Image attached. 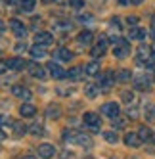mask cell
<instances>
[{"label": "cell", "mask_w": 155, "mask_h": 159, "mask_svg": "<svg viewBox=\"0 0 155 159\" xmlns=\"http://www.w3.org/2000/svg\"><path fill=\"white\" fill-rule=\"evenodd\" d=\"M63 142L77 144V146H82V148H92V138L90 136L82 134V132H75V130H65L63 132Z\"/></svg>", "instance_id": "cell-1"}, {"label": "cell", "mask_w": 155, "mask_h": 159, "mask_svg": "<svg viewBox=\"0 0 155 159\" xmlns=\"http://www.w3.org/2000/svg\"><path fill=\"white\" fill-rule=\"evenodd\" d=\"M113 56L119 58V60L128 58V56H130V44H128V40L121 39V37L113 39Z\"/></svg>", "instance_id": "cell-2"}, {"label": "cell", "mask_w": 155, "mask_h": 159, "mask_svg": "<svg viewBox=\"0 0 155 159\" xmlns=\"http://www.w3.org/2000/svg\"><path fill=\"white\" fill-rule=\"evenodd\" d=\"M82 123H84V127H86V129H90L92 132L100 130V127H102V119H100V115H98V113H92V111L84 113Z\"/></svg>", "instance_id": "cell-3"}, {"label": "cell", "mask_w": 155, "mask_h": 159, "mask_svg": "<svg viewBox=\"0 0 155 159\" xmlns=\"http://www.w3.org/2000/svg\"><path fill=\"white\" fill-rule=\"evenodd\" d=\"M115 79H117V75L113 71H105L102 77H100V88H102V92H109V90H111Z\"/></svg>", "instance_id": "cell-4"}, {"label": "cell", "mask_w": 155, "mask_h": 159, "mask_svg": "<svg viewBox=\"0 0 155 159\" xmlns=\"http://www.w3.org/2000/svg\"><path fill=\"white\" fill-rule=\"evenodd\" d=\"M46 69H48L52 79H65V77H67V71H65L60 63H56V61H48Z\"/></svg>", "instance_id": "cell-5"}, {"label": "cell", "mask_w": 155, "mask_h": 159, "mask_svg": "<svg viewBox=\"0 0 155 159\" xmlns=\"http://www.w3.org/2000/svg\"><path fill=\"white\" fill-rule=\"evenodd\" d=\"M107 37L105 35H102V37H100V40H98V44H96V46L90 50V56H92V58H102V56L105 54V50H107Z\"/></svg>", "instance_id": "cell-6"}, {"label": "cell", "mask_w": 155, "mask_h": 159, "mask_svg": "<svg viewBox=\"0 0 155 159\" xmlns=\"http://www.w3.org/2000/svg\"><path fill=\"white\" fill-rule=\"evenodd\" d=\"M134 88L136 90H149L151 88V81H149V77L146 75V73H140V75H136L134 77Z\"/></svg>", "instance_id": "cell-7"}, {"label": "cell", "mask_w": 155, "mask_h": 159, "mask_svg": "<svg viewBox=\"0 0 155 159\" xmlns=\"http://www.w3.org/2000/svg\"><path fill=\"white\" fill-rule=\"evenodd\" d=\"M35 44H40V46H50V44H54V37H52V33H44V31H40V33H37L35 35Z\"/></svg>", "instance_id": "cell-8"}, {"label": "cell", "mask_w": 155, "mask_h": 159, "mask_svg": "<svg viewBox=\"0 0 155 159\" xmlns=\"http://www.w3.org/2000/svg\"><path fill=\"white\" fill-rule=\"evenodd\" d=\"M27 69L31 71V75L33 77H37V79H46V71L48 69H44L42 65H38V63H35V61H31V63H27Z\"/></svg>", "instance_id": "cell-9"}, {"label": "cell", "mask_w": 155, "mask_h": 159, "mask_svg": "<svg viewBox=\"0 0 155 159\" xmlns=\"http://www.w3.org/2000/svg\"><path fill=\"white\" fill-rule=\"evenodd\" d=\"M10 27H12V33L16 37H19V39H23L27 35V27L21 23L19 19H12V21H10Z\"/></svg>", "instance_id": "cell-10"}, {"label": "cell", "mask_w": 155, "mask_h": 159, "mask_svg": "<svg viewBox=\"0 0 155 159\" xmlns=\"http://www.w3.org/2000/svg\"><path fill=\"white\" fill-rule=\"evenodd\" d=\"M54 153H56V148H54L52 144H40L38 146V157H42V159H52Z\"/></svg>", "instance_id": "cell-11"}, {"label": "cell", "mask_w": 155, "mask_h": 159, "mask_svg": "<svg viewBox=\"0 0 155 159\" xmlns=\"http://www.w3.org/2000/svg\"><path fill=\"white\" fill-rule=\"evenodd\" d=\"M102 113H104V115H107V117H111V119H115V117L119 115V106L115 104V102L104 104V106H102Z\"/></svg>", "instance_id": "cell-12"}, {"label": "cell", "mask_w": 155, "mask_h": 159, "mask_svg": "<svg viewBox=\"0 0 155 159\" xmlns=\"http://www.w3.org/2000/svg\"><path fill=\"white\" fill-rule=\"evenodd\" d=\"M6 63H8V69H12V71H23V67H27V61L23 58H12Z\"/></svg>", "instance_id": "cell-13"}, {"label": "cell", "mask_w": 155, "mask_h": 159, "mask_svg": "<svg viewBox=\"0 0 155 159\" xmlns=\"http://www.w3.org/2000/svg\"><path fill=\"white\" fill-rule=\"evenodd\" d=\"M92 40H94L92 31H82V33H79V37H77V42H79V46H90Z\"/></svg>", "instance_id": "cell-14"}, {"label": "cell", "mask_w": 155, "mask_h": 159, "mask_svg": "<svg viewBox=\"0 0 155 159\" xmlns=\"http://www.w3.org/2000/svg\"><path fill=\"white\" fill-rule=\"evenodd\" d=\"M12 92H14V96L21 98V100H25V102L31 98V90H29V88H25V86H21V84H16V86L12 88Z\"/></svg>", "instance_id": "cell-15"}, {"label": "cell", "mask_w": 155, "mask_h": 159, "mask_svg": "<svg viewBox=\"0 0 155 159\" xmlns=\"http://www.w3.org/2000/svg\"><path fill=\"white\" fill-rule=\"evenodd\" d=\"M128 37L132 40H144L146 39V31H144L142 27H136V25H132L130 31H128Z\"/></svg>", "instance_id": "cell-16"}, {"label": "cell", "mask_w": 155, "mask_h": 159, "mask_svg": "<svg viewBox=\"0 0 155 159\" xmlns=\"http://www.w3.org/2000/svg\"><path fill=\"white\" fill-rule=\"evenodd\" d=\"M125 144L130 146V148H138L142 144V138H140V134H134V132H128L125 136Z\"/></svg>", "instance_id": "cell-17"}, {"label": "cell", "mask_w": 155, "mask_h": 159, "mask_svg": "<svg viewBox=\"0 0 155 159\" xmlns=\"http://www.w3.org/2000/svg\"><path fill=\"white\" fill-rule=\"evenodd\" d=\"M31 58H35V60H42V58H46V50H44V46H40V44H35V46H31Z\"/></svg>", "instance_id": "cell-18"}, {"label": "cell", "mask_w": 155, "mask_h": 159, "mask_svg": "<svg viewBox=\"0 0 155 159\" xmlns=\"http://www.w3.org/2000/svg\"><path fill=\"white\" fill-rule=\"evenodd\" d=\"M19 113H21V117H33L37 113V107L33 104H27V102H25V104L19 107Z\"/></svg>", "instance_id": "cell-19"}, {"label": "cell", "mask_w": 155, "mask_h": 159, "mask_svg": "<svg viewBox=\"0 0 155 159\" xmlns=\"http://www.w3.org/2000/svg\"><path fill=\"white\" fill-rule=\"evenodd\" d=\"M35 6H37V0H21L19 2V10L25 14H31L35 10Z\"/></svg>", "instance_id": "cell-20"}, {"label": "cell", "mask_w": 155, "mask_h": 159, "mask_svg": "<svg viewBox=\"0 0 155 159\" xmlns=\"http://www.w3.org/2000/svg\"><path fill=\"white\" fill-rule=\"evenodd\" d=\"M56 58L61 60V61H69V60H73V52H71L69 48H58Z\"/></svg>", "instance_id": "cell-21"}, {"label": "cell", "mask_w": 155, "mask_h": 159, "mask_svg": "<svg viewBox=\"0 0 155 159\" xmlns=\"http://www.w3.org/2000/svg\"><path fill=\"white\" fill-rule=\"evenodd\" d=\"M100 84H94V83H90V84H86L84 86V94L88 96V98H96L98 94H100Z\"/></svg>", "instance_id": "cell-22"}, {"label": "cell", "mask_w": 155, "mask_h": 159, "mask_svg": "<svg viewBox=\"0 0 155 159\" xmlns=\"http://www.w3.org/2000/svg\"><path fill=\"white\" fill-rule=\"evenodd\" d=\"M12 130H14V134H16V136H23L29 129L23 125V121H14V123H12Z\"/></svg>", "instance_id": "cell-23"}, {"label": "cell", "mask_w": 155, "mask_h": 159, "mask_svg": "<svg viewBox=\"0 0 155 159\" xmlns=\"http://www.w3.org/2000/svg\"><path fill=\"white\" fill-rule=\"evenodd\" d=\"M60 115H61L60 106H56V104L48 106V109H46V117H48V119H60Z\"/></svg>", "instance_id": "cell-24"}, {"label": "cell", "mask_w": 155, "mask_h": 159, "mask_svg": "<svg viewBox=\"0 0 155 159\" xmlns=\"http://www.w3.org/2000/svg\"><path fill=\"white\" fill-rule=\"evenodd\" d=\"M84 73V67H73V69L67 71V79H71V81H79V79L82 77Z\"/></svg>", "instance_id": "cell-25"}, {"label": "cell", "mask_w": 155, "mask_h": 159, "mask_svg": "<svg viewBox=\"0 0 155 159\" xmlns=\"http://www.w3.org/2000/svg\"><path fill=\"white\" fill-rule=\"evenodd\" d=\"M138 134H140L142 142H151V140H153V134H151V130H149L148 127H140Z\"/></svg>", "instance_id": "cell-26"}, {"label": "cell", "mask_w": 155, "mask_h": 159, "mask_svg": "<svg viewBox=\"0 0 155 159\" xmlns=\"http://www.w3.org/2000/svg\"><path fill=\"white\" fill-rule=\"evenodd\" d=\"M100 73V63L98 61H90L84 67V75H98Z\"/></svg>", "instance_id": "cell-27"}, {"label": "cell", "mask_w": 155, "mask_h": 159, "mask_svg": "<svg viewBox=\"0 0 155 159\" xmlns=\"http://www.w3.org/2000/svg\"><path fill=\"white\" fill-rule=\"evenodd\" d=\"M132 79V73L128 71V69H121L119 73H117V81H121V83H128Z\"/></svg>", "instance_id": "cell-28"}, {"label": "cell", "mask_w": 155, "mask_h": 159, "mask_svg": "<svg viewBox=\"0 0 155 159\" xmlns=\"http://www.w3.org/2000/svg\"><path fill=\"white\" fill-rule=\"evenodd\" d=\"M29 132L37 134V136H44V127H42V123H33L31 127H29Z\"/></svg>", "instance_id": "cell-29"}, {"label": "cell", "mask_w": 155, "mask_h": 159, "mask_svg": "<svg viewBox=\"0 0 155 159\" xmlns=\"http://www.w3.org/2000/svg\"><path fill=\"white\" fill-rule=\"evenodd\" d=\"M104 138H105L109 144H117V142H119V136H117V132H113V130L104 132Z\"/></svg>", "instance_id": "cell-30"}, {"label": "cell", "mask_w": 155, "mask_h": 159, "mask_svg": "<svg viewBox=\"0 0 155 159\" xmlns=\"http://www.w3.org/2000/svg\"><path fill=\"white\" fill-rule=\"evenodd\" d=\"M56 27H58L60 33H69V31H71V23H69V21H61V23H56Z\"/></svg>", "instance_id": "cell-31"}, {"label": "cell", "mask_w": 155, "mask_h": 159, "mask_svg": "<svg viewBox=\"0 0 155 159\" xmlns=\"http://www.w3.org/2000/svg\"><path fill=\"white\" fill-rule=\"evenodd\" d=\"M12 117L10 115H0V127H4V125H8V127H12Z\"/></svg>", "instance_id": "cell-32"}, {"label": "cell", "mask_w": 155, "mask_h": 159, "mask_svg": "<svg viewBox=\"0 0 155 159\" xmlns=\"http://www.w3.org/2000/svg\"><path fill=\"white\" fill-rule=\"evenodd\" d=\"M123 100L126 102V104H134V94L128 92V90H125V92H123Z\"/></svg>", "instance_id": "cell-33"}, {"label": "cell", "mask_w": 155, "mask_h": 159, "mask_svg": "<svg viewBox=\"0 0 155 159\" xmlns=\"http://www.w3.org/2000/svg\"><path fill=\"white\" fill-rule=\"evenodd\" d=\"M67 4H69L71 8H75V10H79V8H82L84 0H67Z\"/></svg>", "instance_id": "cell-34"}, {"label": "cell", "mask_w": 155, "mask_h": 159, "mask_svg": "<svg viewBox=\"0 0 155 159\" xmlns=\"http://www.w3.org/2000/svg\"><path fill=\"white\" fill-rule=\"evenodd\" d=\"M125 125H126V121H125V119H121L119 115H117V117L113 119V127H117V129H123Z\"/></svg>", "instance_id": "cell-35"}, {"label": "cell", "mask_w": 155, "mask_h": 159, "mask_svg": "<svg viewBox=\"0 0 155 159\" xmlns=\"http://www.w3.org/2000/svg\"><path fill=\"white\" fill-rule=\"evenodd\" d=\"M60 159H75V153H73L71 150H63V152L60 153Z\"/></svg>", "instance_id": "cell-36"}, {"label": "cell", "mask_w": 155, "mask_h": 159, "mask_svg": "<svg viewBox=\"0 0 155 159\" xmlns=\"http://www.w3.org/2000/svg\"><path fill=\"white\" fill-rule=\"evenodd\" d=\"M86 2L90 4L92 8H100V6H104V2H105V0H86Z\"/></svg>", "instance_id": "cell-37"}, {"label": "cell", "mask_w": 155, "mask_h": 159, "mask_svg": "<svg viewBox=\"0 0 155 159\" xmlns=\"http://www.w3.org/2000/svg\"><path fill=\"white\" fill-rule=\"evenodd\" d=\"M79 21H81V23H86V21H92V16H90V14H81V16H79Z\"/></svg>", "instance_id": "cell-38"}, {"label": "cell", "mask_w": 155, "mask_h": 159, "mask_svg": "<svg viewBox=\"0 0 155 159\" xmlns=\"http://www.w3.org/2000/svg\"><path fill=\"white\" fill-rule=\"evenodd\" d=\"M126 23H128V25H136V23H138V17H136V16H130V17L126 19Z\"/></svg>", "instance_id": "cell-39"}, {"label": "cell", "mask_w": 155, "mask_h": 159, "mask_svg": "<svg viewBox=\"0 0 155 159\" xmlns=\"http://www.w3.org/2000/svg\"><path fill=\"white\" fill-rule=\"evenodd\" d=\"M16 4H17V0H6V8H10V10H14Z\"/></svg>", "instance_id": "cell-40"}, {"label": "cell", "mask_w": 155, "mask_h": 159, "mask_svg": "<svg viewBox=\"0 0 155 159\" xmlns=\"http://www.w3.org/2000/svg\"><path fill=\"white\" fill-rule=\"evenodd\" d=\"M6 69H8V63H6V61H2V60H0V75H2V73H4Z\"/></svg>", "instance_id": "cell-41"}, {"label": "cell", "mask_w": 155, "mask_h": 159, "mask_svg": "<svg viewBox=\"0 0 155 159\" xmlns=\"http://www.w3.org/2000/svg\"><path fill=\"white\" fill-rule=\"evenodd\" d=\"M25 48H27V46H25V42H23V44H17V46H16V50H17V52H21V50H25Z\"/></svg>", "instance_id": "cell-42"}, {"label": "cell", "mask_w": 155, "mask_h": 159, "mask_svg": "<svg viewBox=\"0 0 155 159\" xmlns=\"http://www.w3.org/2000/svg\"><path fill=\"white\" fill-rule=\"evenodd\" d=\"M4 29H6V25H4V21H0V35L4 33Z\"/></svg>", "instance_id": "cell-43"}, {"label": "cell", "mask_w": 155, "mask_h": 159, "mask_svg": "<svg viewBox=\"0 0 155 159\" xmlns=\"http://www.w3.org/2000/svg\"><path fill=\"white\" fill-rule=\"evenodd\" d=\"M144 0H130V4H134V6H138V4H142Z\"/></svg>", "instance_id": "cell-44"}, {"label": "cell", "mask_w": 155, "mask_h": 159, "mask_svg": "<svg viewBox=\"0 0 155 159\" xmlns=\"http://www.w3.org/2000/svg\"><path fill=\"white\" fill-rule=\"evenodd\" d=\"M19 159H37L35 155H23V157H19Z\"/></svg>", "instance_id": "cell-45"}, {"label": "cell", "mask_w": 155, "mask_h": 159, "mask_svg": "<svg viewBox=\"0 0 155 159\" xmlns=\"http://www.w3.org/2000/svg\"><path fill=\"white\" fill-rule=\"evenodd\" d=\"M40 2H42V4H52L54 0H40Z\"/></svg>", "instance_id": "cell-46"}, {"label": "cell", "mask_w": 155, "mask_h": 159, "mask_svg": "<svg viewBox=\"0 0 155 159\" xmlns=\"http://www.w3.org/2000/svg\"><path fill=\"white\" fill-rule=\"evenodd\" d=\"M151 56H153V60H155V44L151 46Z\"/></svg>", "instance_id": "cell-47"}, {"label": "cell", "mask_w": 155, "mask_h": 159, "mask_svg": "<svg viewBox=\"0 0 155 159\" xmlns=\"http://www.w3.org/2000/svg\"><path fill=\"white\" fill-rule=\"evenodd\" d=\"M4 138H6V134H4L2 130H0V140H4Z\"/></svg>", "instance_id": "cell-48"}, {"label": "cell", "mask_w": 155, "mask_h": 159, "mask_svg": "<svg viewBox=\"0 0 155 159\" xmlns=\"http://www.w3.org/2000/svg\"><path fill=\"white\" fill-rule=\"evenodd\" d=\"M130 0H119V4H128Z\"/></svg>", "instance_id": "cell-49"}]
</instances>
